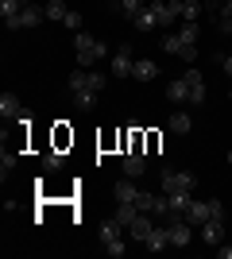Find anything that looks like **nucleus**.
<instances>
[{
	"label": "nucleus",
	"mask_w": 232,
	"mask_h": 259,
	"mask_svg": "<svg viewBox=\"0 0 232 259\" xmlns=\"http://www.w3.org/2000/svg\"><path fill=\"white\" fill-rule=\"evenodd\" d=\"M74 47H77V62H81V70H89L93 62H105V58H109V47L97 43L89 31H77L74 35Z\"/></svg>",
	"instance_id": "obj_1"
},
{
	"label": "nucleus",
	"mask_w": 232,
	"mask_h": 259,
	"mask_svg": "<svg viewBox=\"0 0 232 259\" xmlns=\"http://www.w3.org/2000/svg\"><path fill=\"white\" fill-rule=\"evenodd\" d=\"M159 186H163V194H190V190L198 186V178H194L190 170H170V166H163Z\"/></svg>",
	"instance_id": "obj_2"
},
{
	"label": "nucleus",
	"mask_w": 232,
	"mask_h": 259,
	"mask_svg": "<svg viewBox=\"0 0 232 259\" xmlns=\"http://www.w3.org/2000/svg\"><path fill=\"white\" fill-rule=\"evenodd\" d=\"M43 20H47V12L39 8V4H31V0H27V4H23V12L16 16V20H8L4 27H8V31H31V27H39Z\"/></svg>",
	"instance_id": "obj_3"
},
{
	"label": "nucleus",
	"mask_w": 232,
	"mask_h": 259,
	"mask_svg": "<svg viewBox=\"0 0 232 259\" xmlns=\"http://www.w3.org/2000/svg\"><path fill=\"white\" fill-rule=\"evenodd\" d=\"M209 217H213V205H209V201H190L186 213H182V221H190V225H198V228H201Z\"/></svg>",
	"instance_id": "obj_4"
},
{
	"label": "nucleus",
	"mask_w": 232,
	"mask_h": 259,
	"mask_svg": "<svg viewBox=\"0 0 232 259\" xmlns=\"http://www.w3.org/2000/svg\"><path fill=\"white\" fill-rule=\"evenodd\" d=\"M132 47H116V54H112V74L116 77H132Z\"/></svg>",
	"instance_id": "obj_5"
},
{
	"label": "nucleus",
	"mask_w": 232,
	"mask_h": 259,
	"mask_svg": "<svg viewBox=\"0 0 232 259\" xmlns=\"http://www.w3.org/2000/svg\"><path fill=\"white\" fill-rule=\"evenodd\" d=\"M151 8H155V16H159V27H170V23L182 16V8L170 4V0H151Z\"/></svg>",
	"instance_id": "obj_6"
},
{
	"label": "nucleus",
	"mask_w": 232,
	"mask_h": 259,
	"mask_svg": "<svg viewBox=\"0 0 232 259\" xmlns=\"http://www.w3.org/2000/svg\"><path fill=\"white\" fill-rule=\"evenodd\" d=\"M221 236H224V217H209V221L201 225V240L217 248V244H221Z\"/></svg>",
	"instance_id": "obj_7"
},
{
	"label": "nucleus",
	"mask_w": 232,
	"mask_h": 259,
	"mask_svg": "<svg viewBox=\"0 0 232 259\" xmlns=\"http://www.w3.org/2000/svg\"><path fill=\"white\" fill-rule=\"evenodd\" d=\"M182 77H186V85H190V101H194V105H201V101H205V77H201L194 66H190Z\"/></svg>",
	"instance_id": "obj_8"
},
{
	"label": "nucleus",
	"mask_w": 232,
	"mask_h": 259,
	"mask_svg": "<svg viewBox=\"0 0 232 259\" xmlns=\"http://www.w3.org/2000/svg\"><path fill=\"white\" fill-rule=\"evenodd\" d=\"M144 170H147V159H144V151H135V147H132V151L124 155V174H128V178H140Z\"/></svg>",
	"instance_id": "obj_9"
},
{
	"label": "nucleus",
	"mask_w": 232,
	"mask_h": 259,
	"mask_svg": "<svg viewBox=\"0 0 232 259\" xmlns=\"http://www.w3.org/2000/svg\"><path fill=\"white\" fill-rule=\"evenodd\" d=\"M163 248H170V232H166V225H155L147 236V251H163Z\"/></svg>",
	"instance_id": "obj_10"
},
{
	"label": "nucleus",
	"mask_w": 232,
	"mask_h": 259,
	"mask_svg": "<svg viewBox=\"0 0 232 259\" xmlns=\"http://www.w3.org/2000/svg\"><path fill=\"white\" fill-rule=\"evenodd\" d=\"M151 221H147V213H140V217H135V221H132V225H128V232H132V240H140V244H147V236H151Z\"/></svg>",
	"instance_id": "obj_11"
},
{
	"label": "nucleus",
	"mask_w": 232,
	"mask_h": 259,
	"mask_svg": "<svg viewBox=\"0 0 232 259\" xmlns=\"http://www.w3.org/2000/svg\"><path fill=\"white\" fill-rule=\"evenodd\" d=\"M132 77H135V81H155V77H159V66L147 62V58H140V62L132 66Z\"/></svg>",
	"instance_id": "obj_12"
},
{
	"label": "nucleus",
	"mask_w": 232,
	"mask_h": 259,
	"mask_svg": "<svg viewBox=\"0 0 232 259\" xmlns=\"http://www.w3.org/2000/svg\"><path fill=\"white\" fill-rule=\"evenodd\" d=\"M166 97L174 101V105H182V101H190V85H186V77H174V81L166 85Z\"/></svg>",
	"instance_id": "obj_13"
},
{
	"label": "nucleus",
	"mask_w": 232,
	"mask_h": 259,
	"mask_svg": "<svg viewBox=\"0 0 232 259\" xmlns=\"http://www.w3.org/2000/svg\"><path fill=\"white\" fill-rule=\"evenodd\" d=\"M0 112H4V120H12V116H23V105H20V97H16V93H4V97H0Z\"/></svg>",
	"instance_id": "obj_14"
},
{
	"label": "nucleus",
	"mask_w": 232,
	"mask_h": 259,
	"mask_svg": "<svg viewBox=\"0 0 232 259\" xmlns=\"http://www.w3.org/2000/svg\"><path fill=\"white\" fill-rule=\"evenodd\" d=\"M70 93H93V89H89V70L77 66L74 74H70Z\"/></svg>",
	"instance_id": "obj_15"
},
{
	"label": "nucleus",
	"mask_w": 232,
	"mask_h": 259,
	"mask_svg": "<svg viewBox=\"0 0 232 259\" xmlns=\"http://www.w3.org/2000/svg\"><path fill=\"white\" fill-rule=\"evenodd\" d=\"M190 201H194L190 194H166V205H170V217H182V213H186V205H190ZM170 217H166V221H170Z\"/></svg>",
	"instance_id": "obj_16"
},
{
	"label": "nucleus",
	"mask_w": 232,
	"mask_h": 259,
	"mask_svg": "<svg viewBox=\"0 0 232 259\" xmlns=\"http://www.w3.org/2000/svg\"><path fill=\"white\" fill-rule=\"evenodd\" d=\"M135 27H140V31H155V27H159V16H155V8H151V4H147V8L144 12H140V16H135Z\"/></svg>",
	"instance_id": "obj_17"
},
{
	"label": "nucleus",
	"mask_w": 232,
	"mask_h": 259,
	"mask_svg": "<svg viewBox=\"0 0 232 259\" xmlns=\"http://www.w3.org/2000/svg\"><path fill=\"white\" fill-rule=\"evenodd\" d=\"M47 20H55V23H62V20H66V16H70V8H66V4H62V0H47Z\"/></svg>",
	"instance_id": "obj_18"
},
{
	"label": "nucleus",
	"mask_w": 232,
	"mask_h": 259,
	"mask_svg": "<svg viewBox=\"0 0 232 259\" xmlns=\"http://www.w3.org/2000/svg\"><path fill=\"white\" fill-rule=\"evenodd\" d=\"M201 12H205V0H186V4H182V20H186V23H198Z\"/></svg>",
	"instance_id": "obj_19"
},
{
	"label": "nucleus",
	"mask_w": 232,
	"mask_h": 259,
	"mask_svg": "<svg viewBox=\"0 0 232 259\" xmlns=\"http://www.w3.org/2000/svg\"><path fill=\"white\" fill-rule=\"evenodd\" d=\"M170 124V132H178V136H186L190 128H194V120H190V112H174V116L166 120Z\"/></svg>",
	"instance_id": "obj_20"
},
{
	"label": "nucleus",
	"mask_w": 232,
	"mask_h": 259,
	"mask_svg": "<svg viewBox=\"0 0 232 259\" xmlns=\"http://www.w3.org/2000/svg\"><path fill=\"white\" fill-rule=\"evenodd\" d=\"M116 197H120V201H128V205H135V197H140V190L132 186V178H124V182H116Z\"/></svg>",
	"instance_id": "obj_21"
},
{
	"label": "nucleus",
	"mask_w": 232,
	"mask_h": 259,
	"mask_svg": "<svg viewBox=\"0 0 232 259\" xmlns=\"http://www.w3.org/2000/svg\"><path fill=\"white\" fill-rule=\"evenodd\" d=\"M23 4H27V0H0V16H4V23L16 20V16L23 12Z\"/></svg>",
	"instance_id": "obj_22"
},
{
	"label": "nucleus",
	"mask_w": 232,
	"mask_h": 259,
	"mask_svg": "<svg viewBox=\"0 0 232 259\" xmlns=\"http://www.w3.org/2000/svg\"><path fill=\"white\" fill-rule=\"evenodd\" d=\"M120 221H116V217H112V221H101V240H105V244H109V240H120Z\"/></svg>",
	"instance_id": "obj_23"
},
{
	"label": "nucleus",
	"mask_w": 232,
	"mask_h": 259,
	"mask_svg": "<svg viewBox=\"0 0 232 259\" xmlns=\"http://www.w3.org/2000/svg\"><path fill=\"white\" fill-rule=\"evenodd\" d=\"M93 105H97V93H74V108L77 112H93Z\"/></svg>",
	"instance_id": "obj_24"
},
{
	"label": "nucleus",
	"mask_w": 232,
	"mask_h": 259,
	"mask_svg": "<svg viewBox=\"0 0 232 259\" xmlns=\"http://www.w3.org/2000/svg\"><path fill=\"white\" fill-rule=\"evenodd\" d=\"M135 217H140V209H135V205H128V201H120V209H116V221H120V225L128 228V225L135 221Z\"/></svg>",
	"instance_id": "obj_25"
},
{
	"label": "nucleus",
	"mask_w": 232,
	"mask_h": 259,
	"mask_svg": "<svg viewBox=\"0 0 232 259\" xmlns=\"http://www.w3.org/2000/svg\"><path fill=\"white\" fill-rule=\"evenodd\" d=\"M144 8H147V0H120V12L128 16V20H135Z\"/></svg>",
	"instance_id": "obj_26"
},
{
	"label": "nucleus",
	"mask_w": 232,
	"mask_h": 259,
	"mask_svg": "<svg viewBox=\"0 0 232 259\" xmlns=\"http://www.w3.org/2000/svg\"><path fill=\"white\" fill-rule=\"evenodd\" d=\"M155 201H159V194H144V190H140V197H135V209H140V213H155Z\"/></svg>",
	"instance_id": "obj_27"
},
{
	"label": "nucleus",
	"mask_w": 232,
	"mask_h": 259,
	"mask_svg": "<svg viewBox=\"0 0 232 259\" xmlns=\"http://www.w3.org/2000/svg\"><path fill=\"white\" fill-rule=\"evenodd\" d=\"M182 39H178V31H170V35H163V51H170V54H182Z\"/></svg>",
	"instance_id": "obj_28"
},
{
	"label": "nucleus",
	"mask_w": 232,
	"mask_h": 259,
	"mask_svg": "<svg viewBox=\"0 0 232 259\" xmlns=\"http://www.w3.org/2000/svg\"><path fill=\"white\" fill-rule=\"evenodd\" d=\"M62 162H66V155H62V151H47L43 155V166H47V170H58Z\"/></svg>",
	"instance_id": "obj_29"
},
{
	"label": "nucleus",
	"mask_w": 232,
	"mask_h": 259,
	"mask_svg": "<svg viewBox=\"0 0 232 259\" xmlns=\"http://www.w3.org/2000/svg\"><path fill=\"white\" fill-rule=\"evenodd\" d=\"M105 251H109L112 259H120L124 251H128V244H124V240H109V244H105Z\"/></svg>",
	"instance_id": "obj_30"
},
{
	"label": "nucleus",
	"mask_w": 232,
	"mask_h": 259,
	"mask_svg": "<svg viewBox=\"0 0 232 259\" xmlns=\"http://www.w3.org/2000/svg\"><path fill=\"white\" fill-rule=\"evenodd\" d=\"M178 39H182V43H198V23H186V27L178 31Z\"/></svg>",
	"instance_id": "obj_31"
},
{
	"label": "nucleus",
	"mask_w": 232,
	"mask_h": 259,
	"mask_svg": "<svg viewBox=\"0 0 232 259\" xmlns=\"http://www.w3.org/2000/svg\"><path fill=\"white\" fill-rule=\"evenodd\" d=\"M62 27L66 31H81V12H70L66 20H62Z\"/></svg>",
	"instance_id": "obj_32"
},
{
	"label": "nucleus",
	"mask_w": 232,
	"mask_h": 259,
	"mask_svg": "<svg viewBox=\"0 0 232 259\" xmlns=\"http://www.w3.org/2000/svg\"><path fill=\"white\" fill-rule=\"evenodd\" d=\"M178 58H182V62H198V43H186Z\"/></svg>",
	"instance_id": "obj_33"
},
{
	"label": "nucleus",
	"mask_w": 232,
	"mask_h": 259,
	"mask_svg": "<svg viewBox=\"0 0 232 259\" xmlns=\"http://www.w3.org/2000/svg\"><path fill=\"white\" fill-rule=\"evenodd\" d=\"M12 166H16V155H12V151H4V155H0V174L8 178V170H12Z\"/></svg>",
	"instance_id": "obj_34"
},
{
	"label": "nucleus",
	"mask_w": 232,
	"mask_h": 259,
	"mask_svg": "<svg viewBox=\"0 0 232 259\" xmlns=\"http://www.w3.org/2000/svg\"><path fill=\"white\" fill-rule=\"evenodd\" d=\"M89 89L101 93V89H105V74H93V70H89Z\"/></svg>",
	"instance_id": "obj_35"
},
{
	"label": "nucleus",
	"mask_w": 232,
	"mask_h": 259,
	"mask_svg": "<svg viewBox=\"0 0 232 259\" xmlns=\"http://www.w3.org/2000/svg\"><path fill=\"white\" fill-rule=\"evenodd\" d=\"M217 62H221V70L232 77V54H217Z\"/></svg>",
	"instance_id": "obj_36"
},
{
	"label": "nucleus",
	"mask_w": 232,
	"mask_h": 259,
	"mask_svg": "<svg viewBox=\"0 0 232 259\" xmlns=\"http://www.w3.org/2000/svg\"><path fill=\"white\" fill-rule=\"evenodd\" d=\"M221 8H224L221 0H205V12H213V16H221Z\"/></svg>",
	"instance_id": "obj_37"
},
{
	"label": "nucleus",
	"mask_w": 232,
	"mask_h": 259,
	"mask_svg": "<svg viewBox=\"0 0 232 259\" xmlns=\"http://www.w3.org/2000/svg\"><path fill=\"white\" fill-rule=\"evenodd\" d=\"M224 12H232V0H224Z\"/></svg>",
	"instance_id": "obj_38"
},
{
	"label": "nucleus",
	"mask_w": 232,
	"mask_h": 259,
	"mask_svg": "<svg viewBox=\"0 0 232 259\" xmlns=\"http://www.w3.org/2000/svg\"><path fill=\"white\" fill-rule=\"evenodd\" d=\"M170 4H178V8H182V4H186V0H170Z\"/></svg>",
	"instance_id": "obj_39"
},
{
	"label": "nucleus",
	"mask_w": 232,
	"mask_h": 259,
	"mask_svg": "<svg viewBox=\"0 0 232 259\" xmlns=\"http://www.w3.org/2000/svg\"><path fill=\"white\" fill-rule=\"evenodd\" d=\"M228 166H232V151H228Z\"/></svg>",
	"instance_id": "obj_40"
},
{
	"label": "nucleus",
	"mask_w": 232,
	"mask_h": 259,
	"mask_svg": "<svg viewBox=\"0 0 232 259\" xmlns=\"http://www.w3.org/2000/svg\"><path fill=\"white\" fill-rule=\"evenodd\" d=\"M228 101H232V89H228Z\"/></svg>",
	"instance_id": "obj_41"
}]
</instances>
